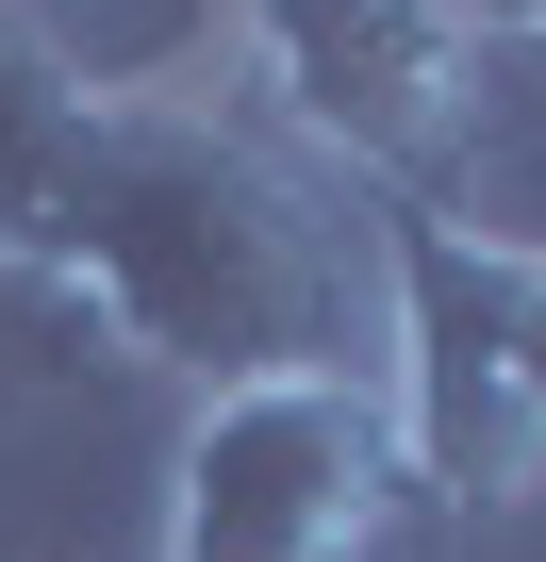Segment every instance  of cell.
<instances>
[{"label":"cell","mask_w":546,"mask_h":562,"mask_svg":"<svg viewBox=\"0 0 546 562\" xmlns=\"http://www.w3.org/2000/svg\"><path fill=\"white\" fill-rule=\"evenodd\" d=\"M414 513V447L381 381H232L182 414L166 562H381Z\"/></svg>","instance_id":"obj_3"},{"label":"cell","mask_w":546,"mask_h":562,"mask_svg":"<svg viewBox=\"0 0 546 562\" xmlns=\"http://www.w3.org/2000/svg\"><path fill=\"white\" fill-rule=\"evenodd\" d=\"M530 364H546V232H530Z\"/></svg>","instance_id":"obj_5"},{"label":"cell","mask_w":546,"mask_h":562,"mask_svg":"<svg viewBox=\"0 0 546 562\" xmlns=\"http://www.w3.org/2000/svg\"><path fill=\"white\" fill-rule=\"evenodd\" d=\"M530 50H546V18H530Z\"/></svg>","instance_id":"obj_7"},{"label":"cell","mask_w":546,"mask_h":562,"mask_svg":"<svg viewBox=\"0 0 546 562\" xmlns=\"http://www.w3.org/2000/svg\"><path fill=\"white\" fill-rule=\"evenodd\" d=\"M51 265L100 299L116 364H166L199 397L232 381H381V199H332L282 133L215 100H100Z\"/></svg>","instance_id":"obj_1"},{"label":"cell","mask_w":546,"mask_h":562,"mask_svg":"<svg viewBox=\"0 0 546 562\" xmlns=\"http://www.w3.org/2000/svg\"><path fill=\"white\" fill-rule=\"evenodd\" d=\"M381 414L414 447V496L513 513L546 480V364H530V232L497 215H381Z\"/></svg>","instance_id":"obj_2"},{"label":"cell","mask_w":546,"mask_h":562,"mask_svg":"<svg viewBox=\"0 0 546 562\" xmlns=\"http://www.w3.org/2000/svg\"><path fill=\"white\" fill-rule=\"evenodd\" d=\"M0 414H18V397H0Z\"/></svg>","instance_id":"obj_8"},{"label":"cell","mask_w":546,"mask_h":562,"mask_svg":"<svg viewBox=\"0 0 546 562\" xmlns=\"http://www.w3.org/2000/svg\"><path fill=\"white\" fill-rule=\"evenodd\" d=\"M232 34L282 100V133L332 149L381 215H464L480 50L447 34V0H232Z\"/></svg>","instance_id":"obj_4"},{"label":"cell","mask_w":546,"mask_h":562,"mask_svg":"<svg viewBox=\"0 0 546 562\" xmlns=\"http://www.w3.org/2000/svg\"><path fill=\"white\" fill-rule=\"evenodd\" d=\"M0 50H18V18H0Z\"/></svg>","instance_id":"obj_6"}]
</instances>
